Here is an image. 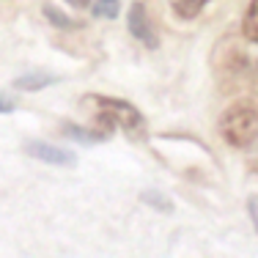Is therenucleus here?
Instances as JSON below:
<instances>
[{"label":"nucleus","instance_id":"f257e3e1","mask_svg":"<svg viewBox=\"0 0 258 258\" xmlns=\"http://www.w3.org/2000/svg\"><path fill=\"white\" fill-rule=\"evenodd\" d=\"M85 102L94 110V121L96 126L113 132L115 126L121 132H126L132 140H143L146 138V118L135 104H129L126 99H115V96H99L91 94L85 96Z\"/></svg>","mask_w":258,"mask_h":258},{"label":"nucleus","instance_id":"f03ea898","mask_svg":"<svg viewBox=\"0 0 258 258\" xmlns=\"http://www.w3.org/2000/svg\"><path fill=\"white\" fill-rule=\"evenodd\" d=\"M220 135L233 149H247L258 140V110L247 102L231 104L220 115Z\"/></svg>","mask_w":258,"mask_h":258},{"label":"nucleus","instance_id":"7ed1b4c3","mask_svg":"<svg viewBox=\"0 0 258 258\" xmlns=\"http://www.w3.org/2000/svg\"><path fill=\"white\" fill-rule=\"evenodd\" d=\"M126 28H129V36H135L143 47H149V50H157V47H159V36H157L154 25H151L149 11H146V6L140 3V0H135V3L129 6Z\"/></svg>","mask_w":258,"mask_h":258},{"label":"nucleus","instance_id":"20e7f679","mask_svg":"<svg viewBox=\"0 0 258 258\" xmlns=\"http://www.w3.org/2000/svg\"><path fill=\"white\" fill-rule=\"evenodd\" d=\"M25 151L30 157L47 162V165H60V168H75L77 165V154L69 149H63V146H50V143H39V140H28Z\"/></svg>","mask_w":258,"mask_h":258},{"label":"nucleus","instance_id":"39448f33","mask_svg":"<svg viewBox=\"0 0 258 258\" xmlns=\"http://www.w3.org/2000/svg\"><path fill=\"white\" fill-rule=\"evenodd\" d=\"M63 135L77 143H85V146H96V143H104L113 132L102 126H80V124H63Z\"/></svg>","mask_w":258,"mask_h":258},{"label":"nucleus","instance_id":"423d86ee","mask_svg":"<svg viewBox=\"0 0 258 258\" xmlns=\"http://www.w3.org/2000/svg\"><path fill=\"white\" fill-rule=\"evenodd\" d=\"M58 75H50V72H28V75H20L14 80V88L17 91H41V88H50V85L58 83Z\"/></svg>","mask_w":258,"mask_h":258},{"label":"nucleus","instance_id":"0eeeda50","mask_svg":"<svg viewBox=\"0 0 258 258\" xmlns=\"http://www.w3.org/2000/svg\"><path fill=\"white\" fill-rule=\"evenodd\" d=\"M168 3L179 20H195L212 0H168Z\"/></svg>","mask_w":258,"mask_h":258},{"label":"nucleus","instance_id":"6e6552de","mask_svg":"<svg viewBox=\"0 0 258 258\" xmlns=\"http://www.w3.org/2000/svg\"><path fill=\"white\" fill-rule=\"evenodd\" d=\"M242 36H244L247 41H253V44H258V0H250L247 11H244Z\"/></svg>","mask_w":258,"mask_h":258},{"label":"nucleus","instance_id":"1a4fd4ad","mask_svg":"<svg viewBox=\"0 0 258 258\" xmlns=\"http://www.w3.org/2000/svg\"><path fill=\"white\" fill-rule=\"evenodd\" d=\"M140 201H143V204H149L154 212H162V214L173 212V201H170L168 195H162L159 189H143V192H140Z\"/></svg>","mask_w":258,"mask_h":258},{"label":"nucleus","instance_id":"9d476101","mask_svg":"<svg viewBox=\"0 0 258 258\" xmlns=\"http://www.w3.org/2000/svg\"><path fill=\"white\" fill-rule=\"evenodd\" d=\"M121 11V0H94V17L99 20H115Z\"/></svg>","mask_w":258,"mask_h":258},{"label":"nucleus","instance_id":"9b49d317","mask_svg":"<svg viewBox=\"0 0 258 258\" xmlns=\"http://www.w3.org/2000/svg\"><path fill=\"white\" fill-rule=\"evenodd\" d=\"M44 14H47V20L52 22L55 28H63V30H72V28H80V22L77 20H69L66 14H60L55 6H44Z\"/></svg>","mask_w":258,"mask_h":258},{"label":"nucleus","instance_id":"f8f14e48","mask_svg":"<svg viewBox=\"0 0 258 258\" xmlns=\"http://www.w3.org/2000/svg\"><path fill=\"white\" fill-rule=\"evenodd\" d=\"M14 110H17V99H11L9 94L0 91V113H14Z\"/></svg>","mask_w":258,"mask_h":258},{"label":"nucleus","instance_id":"ddd939ff","mask_svg":"<svg viewBox=\"0 0 258 258\" xmlns=\"http://www.w3.org/2000/svg\"><path fill=\"white\" fill-rule=\"evenodd\" d=\"M247 212H250V220H253V228L258 233V195L247 198Z\"/></svg>","mask_w":258,"mask_h":258},{"label":"nucleus","instance_id":"4468645a","mask_svg":"<svg viewBox=\"0 0 258 258\" xmlns=\"http://www.w3.org/2000/svg\"><path fill=\"white\" fill-rule=\"evenodd\" d=\"M66 3H69L72 9H85V6H91V0H66Z\"/></svg>","mask_w":258,"mask_h":258}]
</instances>
